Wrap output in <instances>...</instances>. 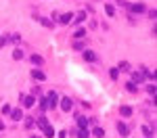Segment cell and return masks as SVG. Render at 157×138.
I'll list each match as a JSON object with an SVG mask.
<instances>
[{
    "label": "cell",
    "mask_w": 157,
    "mask_h": 138,
    "mask_svg": "<svg viewBox=\"0 0 157 138\" xmlns=\"http://www.w3.org/2000/svg\"><path fill=\"white\" fill-rule=\"evenodd\" d=\"M42 130H44V134H46V138H53V136H55V130H53L50 126H46V128H42Z\"/></svg>",
    "instance_id": "cell-14"
},
{
    "label": "cell",
    "mask_w": 157,
    "mask_h": 138,
    "mask_svg": "<svg viewBox=\"0 0 157 138\" xmlns=\"http://www.w3.org/2000/svg\"><path fill=\"white\" fill-rule=\"evenodd\" d=\"M30 61H32L34 65H42V63H44V57H42V55H32Z\"/></svg>",
    "instance_id": "cell-9"
},
{
    "label": "cell",
    "mask_w": 157,
    "mask_h": 138,
    "mask_svg": "<svg viewBox=\"0 0 157 138\" xmlns=\"http://www.w3.org/2000/svg\"><path fill=\"white\" fill-rule=\"evenodd\" d=\"M13 57H15L17 61H19V59H23V50H19V48H17V50H13Z\"/></svg>",
    "instance_id": "cell-21"
},
{
    "label": "cell",
    "mask_w": 157,
    "mask_h": 138,
    "mask_svg": "<svg viewBox=\"0 0 157 138\" xmlns=\"http://www.w3.org/2000/svg\"><path fill=\"white\" fill-rule=\"evenodd\" d=\"M34 103H36V101H34V96H25V98H23V107H27V109H30V107H34Z\"/></svg>",
    "instance_id": "cell-12"
},
{
    "label": "cell",
    "mask_w": 157,
    "mask_h": 138,
    "mask_svg": "<svg viewBox=\"0 0 157 138\" xmlns=\"http://www.w3.org/2000/svg\"><path fill=\"white\" fill-rule=\"evenodd\" d=\"M130 11L132 13H145L147 11V4L145 2H134V4H130Z\"/></svg>",
    "instance_id": "cell-1"
},
{
    "label": "cell",
    "mask_w": 157,
    "mask_h": 138,
    "mask_svg": "<svg viewBox=\"0 0 157 138\" xmlns=\"http://www.w3.org/2000/svg\"><path fill=\"white\" fill-rule=\"evenodd\" d=\"M61 109H63V111H69V109H71V98H67V96L61 98Z\"/></svg>",
    "instance_id": "cell-7"
},
{
    "label": "cell",
    "mask_w": 157,
    "mask_h": 138,
    "mask_svg": "<svg viewBox=\"0 0 157 138\" xmlns=\"http://www.w3.org/2000/svg\"><path fill=\"white\" fill-rule=\"evenodd\" d=\"M120 113L124 115V117H130V115H132V107H128V105H122V107H120Z\"/></svg>",
    "instance_id": "cell-8"
},
{
    "label": "cell",
    "mask_w": 157,
    "mask_h": 138,
    "mask_svg": "<svg viewBox=\"0 0 157 138\" xmlns=\"http://www.w3.org/2000/svg\"><path fill=\"white\" fill-rule=\"evenodd\" d=\"M25 126H27V128H32V126H34V119H32V117H27V121H25Z\"/></svg>",
    "instance_id": "cell-29"
},
{
    "label": "cell",
    "mask_w": 157,
    "mask_h": 138,
    "mask_svg": "<svg viewBox=\"0 0 157 138\" xmlns=\"http://www.w3.org/2000/svg\"><path fill=\"white\" fill-rule=\"evenodd\" d=\"M4 42H6L4 38H0V48H2V46H4Z\"/></svg>",
    "instance_id": "cell-30"
},
{
    "label": "cell",
    "mask_w": 157,
    "mask_h": 138,
    "mask_svg": "<svg viewBox=\"0 0 157 138\" xmlns=\"http://www.w3.org/2000/svg\"><path fill=\"white\" fill-rule=\"evenodd\" d=\"M46 101H48V109H50V107H57V103H59V96H57V92H48Z\"/></svg>",
    "instance_id": "cell-2"
},
{
    "label": "cell",
    "mask_w": 157,
    "mask_h": 138,
    "mask_svg": "<svg viewBox=\"0 0 157 138\" xmlns=\"http://www.w3.org/2000/svg\"><path fill=\"white\" fill-rule=\"evenodd\" d=\"M147 90H149V94H155V86L151 84V86H147Z\"/></svg>",
    "instance_id": "cell-27"
},
{
    "label": "cell",
    "mask_w": 157,
    "mask_h": 138,
    "mask_svg": "<svg viewBox=\"0 0 157 138\" xmlns=\"http://www.w3.org/2000/svg\"><path fill=\"white\" fill-rule=\"evenodd\" d=\"M84 36H86V32H84L82 27H80V29H76V38H78V40H82Z\"/></svg>",
    "instance_id": "cell-23"
},
{
    "label": "cell",
    "mask_w": 157,
    "mask_h": 138,
    "mask_svg": "<svg viewBox=\"0 0 157 138\" xmlns=\"http://www.w3.org/2000/svg\"><path fill=\"white\" fill-rule=\"evenodd\" d=\"M126 90H130V92H136V84H134V82H128V84H126Z\"/></svg>",
    "instance_id": "cell-22"
},
{
    "label": "cell",
    "mask_w": 157,
    "mask_h": 138,
    "mask_svg": "<svg viewBox=\"0 0 157 138\" xmlns=\"http://www.w3.org/2000/svg\"><path fill=\"white\" fill-rule=\"evenodd\" d=\"M11 115H13V119H23V111L21 109H11Z\"/></svg>",
    "instance_id": "cell-11"
},
{
    "label": "cell",
    "mask_w": 157,
    "mask_h": 138,
    "mask_svg": "<svg viewBox=\"0 0 157 138\" xmlns=\"http://www.w3.org/2000/svg\"><path fill=\"white\" fill-rule=\"evenodd\" d=\"M117 71H130V65L124 61V63H120V67H117Z\"/></svg>",
    "instance_id": "cell-17"
},
{
    "label": "cell",
    "mask_w": 157,
    "mask_h": 138,
    "mask_svg": "<svg viewBox=\"0 0 157 138\" xmlns=\"http://www.w3.org/2000/svg\"><path fill=\"white\" fill-rule=\"evenodd\" d=\"M32 78L38 80V82H44V80H46V73H44L42 69H34V71H32Z\"/></svg>",
    "instance_id": "cell-3"
},
{
    "label": "cell",
    "mask_w": 157,
    "mask_h": 138,
    "mask_svg": "<svg viewBox=\"0 0 157 138\" xmlns=\"http://www.w3.org/2000/svg\"><path fill=\"white\" fill-rule=\"evenodd\" d=\"M92 134H94V138H103V136H105L103 128H94V132H92Z\"/></svg>",
    "instance_id": "cell-16"
},
{
    "label": "cell",
    "mask_w": 157,
    "mask_h": 138,
    "mask_svg": "<svg viewBox=\"0 0 157 138\" xmlns=\"http://www.w3.org/2000/svg\"><path fill=\"white\" fill-rule=\"evenodd\" d=\"M71 19H73V15H71V13H65V15H61L59 23H61V25H67V23H71Z\"/></svg>",
    "instance_id": "cell-5"
},
{
    "label": "cell",
    "mask_w": 157,
    "mask_h": 138,
    "mask_svg": "<svg viewBox=\"0 0 157 138\" xmlns=\"http://www.w3.org/2000/svg\"><path fill=\"white\" fill-rule=\"evenodd\" d=\"M42 25H46V27H53V21H48V19H42Z\"/></svg>",
    "instance_id": "cell-26"
},
{
    "label": "cell",
    "mask_w": 157,
    "mask_h": 138,
    "mask_svg": "<svg viewBox=\"0 0 157 138\" xmlns=\"http://www.w3.org/2000/svg\"><path fill=\"white\" fill-rule=\"evenodd\" d=\"M109 75H111V80H117V75H120L117 67H111V69H109Z\"/></svg>",
    "instance_id": "cell-13"
},
{
    "label": "cell",
    "mask_w": 157,
    "mask_h": 138,
    "mask_svg": "<svg viewBox=\"0 0 157 138\" xmlns=\"http://www.w3.org/2000/svg\"><path fill=\"white\" fill-rule=\"evenodd\" d=\"M40 109H42V111H46V109H48V101L44 98V96H42V101H40Z\"/></svg>",
    "instance_id": "cell-20"
},
{
    "label": "cell",
    "mask_w": 157,
    "mask_h": 138,
    "mask_svg": "<svg viewBox=\"0 0 157 138\" xmlns=\"http://www.w3.org/2000/svg\"><path fill=\"white\" fill-rule=\"evenodd\" d=\"M2 113H11V105H4L2 107Z\"/></svg>",
    "instance_id": "cell-28"
},
{
    "label": "cell",
    "mask_w": 157,
    "mask_h": 138,
    "mask_svg": "<svg viewBox=\"0 0 157 138\" xmlns=\"http://www.w3.org/2000/svg\"><path fill=\"white\" fill-rule=\"evenodd\" d=\"M84 59H86L88 63H92V61H97V55H94L92 50H84Z\"/></svg>",
    "instance_id": "cell-10"
},
{
    "label": "cell",
    "mask_w": 157,
    "mask_h": 138,
    "mask_svg": "<svg viewBox=\"0 0 157 138\" xmlns=\"http://www.w3.org/2000/svg\"><path fill=\"white\" fill-rule=\"evenodd\" d=\"M117 132H120L122 136H128V134H130V130H128V126H126L124 121H120V124H117Z\"/></svg>",
    "instance_id": "cell-6"
},
{
    "label": "cell",
    "mask_w": 157,
    "mask_h": 138,
    "mask_svg": "<svg viewBox=\"0 0 157 138\" xmlns=\"http://www.w3.org/2000/svg\"><path fill=\"white\" fill-rule=\"evenodd\" d=\"M84 19H86V13H84V11H80V13H78V17H76V23H82Z\"/></svg>",
    "instance_id": "cell-19"
},
{
    "label": "cell",
    "mask_w": 157,
    "mask_h": 138,
    "mask_svg": "<svg viewBox=\"0 0 157 138\" xmlns=\"http://www.w3.org/2000/svg\"><path fill=\"white\" fill-rule=\"evenodd\" d=\"M78 126H80V130H86L88 128V117H84V115H78Z\"/></svg>",
    "instance_id": "cell-4"
},
{
    "label": "cell",
    "mask_w": 157,
    "mask_h": 138,
    "mask_svg": "<svg viewBox=\"0 0 157 138\" xmlns=\"http://www.w3.org/2000/svg\"><path fill=\"white\" fill-rule=\"evenodd\" d=\"M78 138H88V132L86 130H78Z\"/></svg>",
    "instance_id": "cell-24"
},
{
    "label": "cell",
    "mask_w": 157,
    "mask_h": 138,
    "mask_svg": "<svg viewBox=\"0 0 157 138\" xmlns=\"http://www.w3.org/2000/svg\"><path fill=\"white\" fill-rule=\"evenodd\" d=\"M105 13H107L109 17H113V15H115V9L111 6V4H107V6H105Z\"/></svg>",
    "instance_id": "cell-18"
},
{
    "label": "cell",
    "mask_w": 157,
    "mask_h": 138,
    "mask_svg": "<svg viewBox=\"0 0 157 138\" xmlns=\"http://www.w3.org/2000/svg\"><path fill=\"white\" fill-rule=\"evenodd\" d=\"M38 126H40V128H46V126H48V121H46V117H44V119H38Z\"/></svg>",
    "instance_id": "cell-25"
},
{
    "label": "cell",
    "mask_w": 157,
    "mask_h": 138,
    "mask_svg": "<svg viewBox=\"0 0 157 138\" xmlns=\"http://www.w3.org/2000/svg\"><path fill=\"white\" fill-rule=\"evenodd\" d=\"M0 130H4V124H2V121H0Z\"/></svg>",
    "instance_id": "cell-31"
},
{
    "label": "cell",
    "mask_w": 157,
    "mask_h": 138,
    "mask_svg": "<svg viewBox=\"0 0 157 138\" xmlns=\"http://www.w3.org/2000/svg\"><path fill=\"white\" fill-rule=\"evenodd\" d=\"M143 134H145V138H151V136H153V130H151L149 126H143Z\"/></svg>",
    "instance_id": "cell-15"
}]
</instances>
